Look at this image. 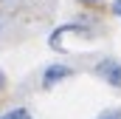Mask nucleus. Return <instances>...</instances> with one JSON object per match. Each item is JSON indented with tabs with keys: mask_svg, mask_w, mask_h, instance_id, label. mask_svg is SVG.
<instances>
[{
	"mask_svg": "<svg viewBox=\"0 0 121 119\" xmlns=\"http://www.w3.org/2000/svg\"><path fill=\"white\" fill-rule=\"evenodd\" d=\"M6 3H11V0H6Z\"/></svg>",
	"mask_w": 121,
	"mask_h": 119,
	"instance_id": "nucleus-7",
	"label": "nucleus"
},
{
	"mask_svg": "<svg viewBox=\"0 0 121 119\" xmlns=\"http://www.w3.org/2000/svg\"><path fill=\"white\" fill-rule=\"evenodd\" d=\"M0 119H34V116H31V111H28V108L17 105V108H9V111H6Z\"/></svg>",
	"mask_w": 121,
	"mask_h": 119,
	"instance_id": "nucleus-3",
	"label": "nucleus"
},
{
	"mask_svg": "<svg viewBox=\"0 0 121 119\" xmlns=\"http://www.w3.org/2000/svg\"><path fill=\"white\" fill-rule=\"evenodd\" d=\"M82 6H93V3H101V0H79Z\"/></svg>",
	"mask_w": 121,
	"mask_h": 119,
	"instance_id": "nucleus-6",
	"label": "nucleus"
},
{
	"mask_svg": "<svg viewBox=\"0 0 121 119\" xmlns=\"http://www.w3.org/2000/svg\"><path fill=\"white\" fill-rule=\"evenodd\" d=\"M76 71L70 68V65H65V62H51V65H45L42 68V88H54V85H59L65 79H70Z\"/></svg>",
	"mask_w": 121,
	"mask_h": 119,
	"instance_id": "nucleus-2",
	"label": "nucleus"
},
{
	"mask_svg": "<svg viewBox=\"0 0 121 119\" xmlns=\"http://www.w3.org/2000/svg\"><path fill=\"white\" fill-rule=\"evenodd\" d=\"M0 31H3V26H0Z\"/></svg>",
	"mask_w": 121,
	"mask_h": 119,
	"instance_id": "nucleus-8",
	"label": "nucleus"
},
{
	"mask_svg": "<svg viewBox=\"0 0 121 119\" xmlns=\"http://www.w3.org/2000/svg\"><path fill=\"white\" fill-rule=\"evenodd\" d=\"M110 9H113V14H116V17H121V0H113V6H110Z\"/></svg>",
	"mask_w": 121,
	"mask_h": 119,
	"instance_id": "nucleus-5",
	"label": "nucleus"
},
{
	"mask_svg": "<svg viewBox=\"0 0 121 119\" xmlns=\"http://www.w3.org/2000/svg\"><path fill=\"white\" fill-rule=\"evenodd\" d=\"M93 74L99 77V79H104L110 88H118L121 91V62L113 57H104L99 60L96 65H93Z\"/></svg>",
	"mask_w": 121,
	"mask_h": 119,
	"instance_id": "nucleus-1",
	"label": "nucleus"
},
{
	"mask_svg": "<svg viewBox=\"0 0 121 119\" xmlns=\"http://www.w3.org/2000/svg\"><path fill=\"white\" fill-rule=\"evenodd\" d=\"M96 119H121V108H107V111H101Z\"/></svg>",
	"mask_w": 121,
	"mask_h": 119,
	"instance_id": "nucleus-4",
	"label": "nucleus"
}]
</instances>
